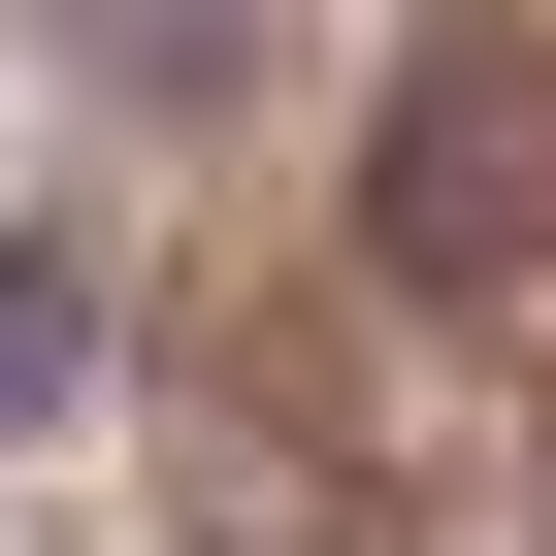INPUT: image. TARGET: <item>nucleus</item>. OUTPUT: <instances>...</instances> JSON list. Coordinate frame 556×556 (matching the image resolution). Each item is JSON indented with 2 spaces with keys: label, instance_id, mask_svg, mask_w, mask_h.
I'll list each match as a JSON object with an SVG mask.
<instances>
[{
  "label": "nucleus",
  "instance_id": "f257e3e1",
  "mask_svg": "<svg viewBox=\"0 0 556 556\" xmlns=\"http://www.w3.org/2000/svg\"><path fill=\"white\" fill-rule=\"evenodd\" d=\"M361 197H393V295H523V229H556V99H523V66H426Z\"/></svg>",
  "mask_w": 556,
  "mask_h": 556
},
{
  "label": "nucleus",
  "instance_id": "f03ea898",
  "mask_svg": "<svg viewBox=\"0 0 556 556\" xmlns=\"http://www.w3.org/2000/svg\"><path fill=\"white\" fill-rule=\"evenodd\" d=\"M66 361H99V328H66V262H0V426H34Z\"/></svg>",
  "mask_w": 556,
  "mask_h": 556
}]
</instances>
